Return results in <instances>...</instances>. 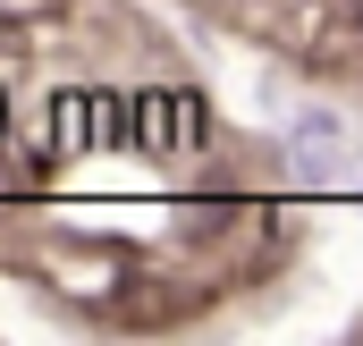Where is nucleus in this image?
<instances>
[{
	"mask_svg": "<svg viewBox=\"0 0 363 346\" xmlns=\"http://www.w3.org/2000/svg\"><path fill=\"white\" fill-rule=\"evenodd\" d=\"M178 127H186V93H161V85H152V93H135V144H144L152 161L178 144Z\"/></svg>",
	"mask_w": 363,
	"mask_h": 346,
	"instance_id": "nucleus-1",
	"label": "nucleus"
},
{
	"mask_svg": "<svg viewBox=\"0 0 363 346\" xmlns=\"http://www.w3.org/2000/svg\"><path fill=\"white\" fill-rule=\"evenodd\" d=\"M110 93H60V135L68 144H101L110 135V110H101Z\"/></svg>",
	"mask_w": 363,
	"mask_h": 346,
	"instance_id": "nucleus-2",
	"label": "nucleus"
},
{
	"mask_svg": "<svg viewBox=\"0 0 363 346\" xmlns=\"http://www.w3.org/2000/svg\"><path fill=\"white\" fill-rule=\"evenodd\" d=\"M0 135H9V93H0Z\"/></svg>",
	"mask_w": 363,
	"mask_h": 346,
	"instance_id": "nucleus-3",
	"label": "nucleus"
}]
</instances>
